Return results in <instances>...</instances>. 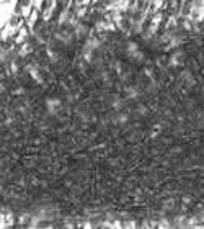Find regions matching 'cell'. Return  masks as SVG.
<instances>
[{
    "mask_svg": "<svg viewBox=\"0 0 204 229\" xmlns=\"http://www.w3.org/2000/svg\"><path fill=\"white\" fill-rule=\"evenodd\" d=\"M183 26H185L186 30H191V25H189V20H185V21H183Z\"/></svg>",
    "mask_w": 204,
    "mask_h": 229,
    "instance_id": "cell-16",
    "label": "cell"
},
{
    "mask_svg": "<svg viewBox=\"0 0 204 229\" xmlns=\"http://www.w3.org/2000/svg\"><path fill=\"white\" fill-rule=\"evenodd\" d=\"M160 21H162V13H157V15L152 18V25H150V30H149V33H155L157 31V28L160 26Z\"/></svg>",
    "mask_w": 204,
    "mask_h": 229,
    "instance_id": "cell-4",
    "label": "cell"
},
{
    "mask_svg": "<svg viewBox=\"0 0 204 229\" xmlns=\"http://www.w3.org/2000/svg\"><path fill=\"white\" fill-rule=\"evenodd\" d=\"M67 18H69V10H64L61 13V18H59V23H61V25H64L65 21H67Z\"/></svg>",
    "mask_w": 204,
    "mask_h": 229,
    "instance_id": "cell-11",
    "label": "cell"
},
{
    "mask_svg": "<svg viewBox=\"0 0 204 229\" xmlns=\"http://www.w3.org/2000/svg\"><path fill=\"white\" fill-rule=\"evenodd\" d=\"M85 15V8H79L77 10V16H83Z\"/></svg>",
    "mask_w": 204,
    "mask_h": 229,
    "instance_id": "cell-15",
    "label": "cell"
},
{
    "mask_svg": "<svg viewBox=\"0 0 204 229\" xmlns=\"http://www.w3.org/2000/svg\"><path fill=\"white\" fill-rule=\"evenodd\" d=\"M46 107H47V111H49V113L54 114L59 110V107H61V100L59 98H47L46 100Z\"/></svg>",
    "mask_w": 204,
    "mask_h": 229,
    "instance_id": "cell-1",
    "label": "cell"
},
{
    "mask_svg": "<svg viewBox=\"0 0 204 229\" xmlns=\"http://www.w3.org/2000/svg\"><path fill=\"white\" fill-rule=\"evenodd\" d=\"M54 7H56V2H52V4L49 5V8H46L44 15H42V16H44V20H46V21H47V20L51 18V15H52V10H54Z\"/></svg>",
    "mask_w": 204,
    "mask_h": 229,
    "instance_id": "cell-8",
    "label": "cell"
},
{
    "mask_svg": "<svg viewBox=\"0 0 204 229\" xmlns=\"http://www.w3.org/2000/svg\"><path fill=\"white\" fill-rule=\"evenodd\" d=\"M10 69H11V72L15 74L16 70H18V65H16V62H11V64H10Z\"/></svg>",
    "mask_w": 204,
    "mask_h": 229,
    "instance_id": "cell-13",
    "label": "cell"
},
{
    "mask_svg": "<svg viewBox=\"0 0 204 229\" xmlns=\"http://www.w3.org/2000/svg\"><path fill=\"white\" fill-rule=\"evenodd\" d=\"M23 92H25V90H23V88H21V87H20V88H18V90H15V93H23Z\"/></svg>",
    "mask_w": 204,
    "mask_h": 229,
    "instance_id": "cell-17",
    "label": "cell"
},
{
    "mask_svg": "<svg viewBox=\"0 0 204 229\" xmlns=\"http://www.w3.org/2000/svg\"><path fill=\"white\" fill-rule=\"evenodd\" d=\"M26 38H28V30L26 28H21V30L18 31V34H16L15 43L16 44H25V43H26Z\"/></svg>",
    "mask_w": 204,
    "mask_h": 229,
    "instance_id": "cell-3",
    "label": "cell"
},
{
    "mask_svg": "<svg viewBox=\"0 0 204 229\" xmlns=\"http://www.w3.org/2000/svg\"><path fill=\"white\" fill-rule=\"evenodd\" d=\"M75 34L77 36H85V34H87V26H85V25H79V26L75 28Z\"/></svg>",
    "mask_w": 204,
    "mask_h": 229,
    "instance_id": "cell-9",
    "label": "cell"
},
{
    "mask_svg": "<svg viewBox=\"0 0 204 229\" xmlns=\"http://www.w3.org/2000/svg\"><path fill=\"white\" fill-rule=\"evenodd\" d=\"M118 121H119V123H124V121H127V116H126L124 113H123V114H119V118H118Z\"/></svg>",
    "mask_w": 204,
    "mask_h": 229,
    "instance_id": "cell-14",
    "label": "cell"
},
{
    "mask_svg": "<svg viewBox=\"0 0 204 229\" xmlns=\"http://www.w3.org/2000/svg\"><path fill=\"white\" fill-rule=\"evenodd\" d=\"M175 25H176V18H175V16H170V18H168V23H166V26L170 28V26H175Z\"/></svg>",
    "mask_w": 204,
    "mask_h": 229,
    "instance_id": "cell-12",
    "label": "cell"
},
{
    "mask_svg": "<svg viewBox=\"0 0 204 229\" xmlns=\"http://www.w3.org/2000/svg\"><path fill=\"white\" fill-rule=\"evenodd\" d=\"M31 51H33V46H31L30 43H25V44H21L18 54H20V56H26V54H30Z\"/></svg>",
    "mask_w": 204,
    "mask_h": 229,
    "instance_id": "cell-6",
    "label": "cell"
},
{
    "mask_svg": "<svg viewBox=\"0 0 204 229\" xmlns=\"http://www.w3.org/2000/svg\"><path fill=\"white\" fill-rule=\"evenodd\" d=\"M36 18H38V10H34L33 11V15L28 18V26L30 28H33L34 26V23H36Z\"/></svg>",
    "mask_w": 204,
    "mask_h": 229,
    "instance_id": "cell-10",
    "label": "cell"
},
{
    "mask_svg": "<svg viewBox=\"0 0 204 229\" xmlns=\"http://www.w3.org/2000/svg\"><path fill=\"white\" fill-rule=\"evenodd\" d=\"M183 57H185L183 51H176V53H173V56L170 57V64L171 65H180L183 62Z\"/></svg>",
    "mask_w": 204,
    "mask_h": 229,
    "instance_id": "cell-2",
    "label": "cell"
},
{
    "mask_svg": "<svg viewBox=\"0 0 204 229\" xmlns=\"http://www.w3.org/2000/svg\"><path fill=\"white\" fill-rule=\"evenodd\" d=\"M26 70L30 72V75L33 77L36 82H42V79H41V75H39V72L36 70V67L34 65H26Z\"/></svg>",
    "mask_w": 204,
    "mask_h": 229,
    "instance_id": "cell-5",
    "label": "cell"
},
{
    "mask_svg": "<svg viewBox=\"0 0 204 229\" xmlns=\"http://www.w3.org/2000/svg\"><path fill=\"white\" fill-rule=\"evenodd\" d=\"M139 53V48H137L136 43H129L127 44V54H131V56H136V54Z\"/></svg>",
    "mask_w": 204,
    "mask_h": 229,
    "instance_id": "cell-7",
    "label": "cell"
}]
</instances>
